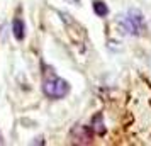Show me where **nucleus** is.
Listing matches in <instances>:
<instances>
[{
    "mask_svg": "<svg viewBox=\"0 0 151 146\" xmlns=\"http://www.w3.org/2000/svg\"><path fill=\"white\" fill-rule=\"evenodd\" d=\"M117 26H119L122 34H129V36H137L146 29L143 14L137 12V10H129L126 15H121L119 21H117Z\"/></svg>",
    "mask_w": 151,
    "mask_h": 146,
    "instance_id": "obj_1",
    "label": "nucleus"
},
{
    "mask_svg": "<svg viewBox=\"0 0 151 146\" xmlns=\"http://www.w3.org/2000/svg\"><path fill=\"white\" fill-rule=\"evenodd\" d=\"M42 92L49 99H63L70 93V83L66 80L49 73L42 82Z\"/></svg>",
    "mask_w": 151,
    "mask_h": 146,
    "instance_id": "obj_2",
    "label": "nucleus"
},
{
    "mask_svg": "<svg viewBox=\"0 0 151 146\" xmlns=\"http://www.w3.org/2000/svg\"><path fill=\"white\" fill-rule=\"evenodd\" d=\"M71 138L75 139L76 143H90L92 139V129H88L87 126H76L71 131Z\"/></svg>",
    "mask_w": 151,
    "mask_h": 146,
    "instance_id": "obj_3",
    "label": "nucleus"
},
{
    "mask_svg": "<svg viewBox=\"0 0 151 146\" xmlns=\"http://www.w3.org/2000/svg\"><path fill=\"white\" fill-rule=\"evenodd\" d=\"M12 34L17 41H22L24 36H26V26H24V21L22 19H14V24H12Z\"/></svg>",
    "mask_w": 151,
    "mask_h": 146,
    "instance_id": "obj_4",
    "label": "nucleus"
},
{
    "mask_svg": "<svg viewBox=\"0 0 151 146\" xmlns=\"http://www.w3.org/2000/svg\"><path fill=\"white\" fill-rule=\"evenodd\" d=\"M92 132H95L99 136H104V134H105V126H104L102 114L93 116V119H92Z\"/></svg>",
    "mask_w": 151,
    "mask_h": 146,
    "instance_id": "obj_5",
    "label": "nucleus"
},
{
    "mask_svg": "<svg viewBox=\"0 0 151 146\" xmlns=\"http://www.w3.org/2000/svg\"><path fill=\"white\" fill-rule=\"evenodd\" d=\"M93 12H95L99 17H105V15L109 14V7L104 4L102 0H95V2H93Z\"/></svg>",
    "mask_w": 151,
    "mask_h": 146,
    "instance_id": "obj_6",
    "label": "nucleus"
},
{
    "mask_svg": "<svg viewBox=\"0 0 151 146\" xmlns=\"http://www.w3.org/2000/svg\"><path fill=\"white\" fill-rule=\"evenodd\" d=\"M73 2H75V4H78V2H80V0H73Z\"/></svg>",
    "mask_w": 151,
    "mask_h": 146,
    "instance_id": "obj_7",
    "label": "nucleus"
},
{
    "mask_svg": "<svg viewBox=\"0 0 151 146\" xmlns=\"http://www.w3.org/2000/svg\"><path fill=\"white\" fill-rule=\"evenodd\" d=\"M0 143H2V136H0Z\"/></svg>",
    "mask_w": 151,
    "mask_h": 146,
    "instance_id": "obj_8",
    "label": "nucleus"
}]
</instances>
